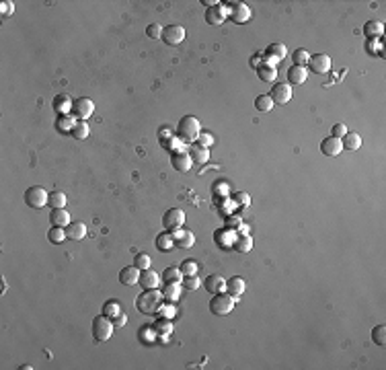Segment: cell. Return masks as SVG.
<instances>
[{"label": "cell", "instance_id": "17", "mask_svg": "<svg viewBox=\"0 0 386 370\" xmlns=\"http://www.w3.org/2000/svg\"><path fill=\"white\" fill-rule=\"evenodd\" d=\"M204 286L208 288V292L218 294V292H226V280L220 274H210L208 280L204 282Z\"/></svg>", "mask_w": 386, "mask_h": 370}, {"label": "cell", "instance_id": "1", "mask_svg": "<svg viewBox=\"0 0 386 370\" xmlns=\"http://www.w3.org/2000/svg\"><path fill=\"white\" fill-rule=\"evenodd\" d=\"M162 302H164L162 292H160L158 288H152V290H144V292L138 296L136 307H138V311L144 313V315H152V313H158V311H160Z\"/></svg>", "mask_w": 386, "mask_h": 370}, {"label": "cell", "instance_id": "22", "mask_svg": "<svg viewBox=\"0 0 386 370\" xmlns=\"http://www.w3.org/2000/svg\"><path fill=\"white\" fill-rule=\"evenodd\" d=\"M245 288H247V284H245V280L243 278H230V280H226V292L232 296V298H241L243 296V292H245Z\"/></svg>", "mask_w": 386, "mask_h": 370}, {"label": "cell", "instance_id": "12", "mask_svg": "<svg viewBox=\"0 0 386 370\" xmlns=\"http://www.w3.org/2000/svg\"><path fill=\"white\" fill-rule=\"evenodd\" d=\"M173 238H175V245L179 249H191L193 243H196V234L191 230H185V228H177L173 232Z\"/></svg>", "mask_w": 386, "mask_h": 370}, {"label": "cell", "instance_id": "11", "mask_svg": "<svg viewBox=\"0 0 386 370\" xmlns=\"http://www.w3.org/2000/svg\"><path fill=\"white\" fill-rule=\"evenodd\" d=\"M308 66L314 74H327L331 70V58L327 54H316V56H310L308 60Z\"/></svg>", "mask_w": 386, "mask_h": 370}, {"label": "cell", "instance_id": "24", "mask_svg": "<svg viewBox=\"0 0 386 370\" xmlns=\"http://www.w3.org/2000/svg\"><path fill=\"white\" fill-rule=\"evenodd\" d=\"M232 247H234V251H239V253H249L251 249H253V236L251 234H237V238H234V243H232Z\"/></svg>", "mask_w": 386, "mask_h": 370}, {"label": "cell", "instance_id": "50", "mask_svg": "<svg viewBox=\"0 0 386 370\" xmlns=\"http://www.w3.org/2000/svg\"><path fill=\"white\" fill-rule=\"evenodd\" d=\"M154 331H156V329H152V327H142V329H140V339H142V341H144V339H146V341H152V339L156 337Z\"/></svg>", "mask_w": 386, "mask_h": 370}, {"label": "cell", "instance_id": "54", "mask_svg": "<svg viewBox=\"0 0 386 370\" xmlns=\"http://www.w3.org/2000/svg\"><path fill=\"white\" fill-rule=\"evenodd\" d=\"M170 134H173V130H170V128H162L160 132H158V136H160V138H173Z\"/></svg>", "mask_w": 386, "mask_h": 370}, {"label": "cell", "instance_id": "4", "mask_svg": "<svg viewBox=\"0 0 386 370\" xmlns=\"http://www.w3.org/2000/svg\"><path fill=\"white\" fill-rule=\"evenodd\" d=\"M113 329H115L113 319L105 317V315L93 319V337H95L97 341H107V339H111Z\"/></svg>", "mask_w": 386, "mask_h": 370}, {"label": "cell", "instance_id": "8", "mask_svg": "<svg viewBox=\"0 0 386 370\" xmlns=\"http://www.w3.org/2000/svg\"><path fill=\"white\" fill-rule=\"evenodd\" d=\"M72 113H74V117H78L80 121L89 119V117L95 113V103H93L91 99H87V97H82V99L74 101V105H72Z\"/></svg>", "mask_w": 386, "mask_h": 370}, {"label": "cell", "instance_id": "15", "mask_svg": "<svg viewBox=\"0 0 386 370\" xmlns=\"http://www.w3.org/2000/svg\"><path fill=\"white\" fill-rule=\"evenodd\" d=\"M119 282L123 286H136L140 282V270L136 266H127L119 272Z\"/></svg>", "mask_w": 386, "mask_h": 370}, {"label": "cell", "instance_id": "14", "mask_svg": "<svg viewBox=\"0 0 386 370\" xmlns=\"http://www.w3.org/2000/svg\"><path fill=\"white\" fill-rule=\"evenodd\" d=\"M138 284H140L144 290L158 288V286H160V276H158L154 270H144V272H140V282H138Z\"/></svg>", "mask_w": 386, "mask_h": 370}, {"label": "cell", "instance_id": "19", "mask_svg": "<svg viewBox=\"0 0 386 370\" xmlns=\"http://www.w3.org/2000/svg\"><path fill=\"white\" fill-rule=\"evenodd\" d=\"M170 165H173L179 173H187L193 165L191 157H189V152H175L173 157H170Z\"/></svg>", "mask_w": 386, "mask_h": 370}, {"label": "cell", "instance_id": "39", "mask_svg": "<svg viewBox=\"0 0 386 370\" xmlns=\"http://www.w3.org/2000/svg\"><path fill=\"white\" fill-rule=\"evenodd\" d=\"M179 268H181L183 276H198V272H200V264L196 259H185Z\"/></svg>", "mask_w": 386, "mask_h": 370}, {"label": "cell", "instance_id": "30", "mask_svg": "<svg viewBox=\"0 0 386 370\" xmlns=\"http://www.w3.org/2000/svg\"><path fill=\"white\" fill-rule=\"evenodd\" d=\"M234 238H237V232H234L232 228H224V230H218V232H216V241H218L220 247L232 245Z\"/></svg>", "mask_w": 386, "mask_h": 370}, {"label": "cell", "instance_id": "20", "mask_svg": "<svg viewBox=\"0 0 386 370\" xmlns=\"http://www.w3.org/2000/svg\"><path fill=\"white\" fill-rule=\"evenodd\" d=\"M265 54H267L269 64H271V66H275L277 62L284 60V58L288 56V50H286L284 43H271V46L267 48V52H265Z\"/></svg>", "mask_w": 386, "mask_h": 370}, {"label": "cell", "instance_id": "49", "mask_svg": "<svg viewBox=\"0 0 386 370\" xmlns=\"http://www.w3.org/2000/svg\"><path fill=\"white\" fill-rule=\"evenodd\" d=\"M345 134H347V126L345 124H335L333 130H331V136H335V138H343Z\"/></svg>", "mask_w": 386, "mask_h": 370}, {"label": "cell", "instance_id": "51", "mask_svg": "<svg viewBox=\"0 0 386 370\" xmlns=\"http://www.w3.org/2000/svg\"><path fill=\"white\" fill-rule=\"evenodd\" d=\"M0 11H3L5 17H7V15H13V13H15V5L11 3V0H5V3L0 5Z\"/></svg>", "mask_w": 386, "mask_h": 370}, {"label": "cell", "instance_id": "26", "mask_svg": "<svg viewBox=\"0 0 386 370\" xmlns=\"http://www.w3.org/2000/svg\"><path fill=\"white\" fill-rule=\"evenodd\" d=\"M189 157L193 163H198V165H206L210 161V148H204L200 144H193L191 152H189Z\"/></svg>", "mask_w": 386, "mask_h": 370}, {"label": "cell", "instance_id": "2", "mask_svg": "<svg viewBox=\"0 0 386 370\" xmlns=\"http://www.w3.org/2000/svg\"><path fill=\"white\" fill-rule=\"evenodd\" d=\"M200 134H202V124L193 115H185L177 126V136L183 142H198Z\"/></svg>", "mask_w": 386, "mask_h": 370}, {"label": "cell", "instance_id": "33", "mask_svg": "<svg viewBox=\"0 0 386 370\" xmlns=\"http://www.w3.org/2000/svg\"><path fill=\"white\" fill-rule=\"evenodd\" d=\"M48 238L54 243V245H60V243H64L68 238V234H66V228H62V226H52L50 228V232H48Z\"/></svg>", "mask_w": 386, "mask_h": 370}, {"label": "cell", "instance_id": "34", "mask_svg": "<svg viewBox=\"0 0 386 370\" xmlns=\"http://www.w3.org/2000/svg\"><path fill=\"white\" fill-rule=\"evenodd\" d=\"M341 144H343V148H347V150H357L359 146H361V136L359 134H345L343 136V140H341Z\"/></svg>", "mask_w": 386, "mask_h": 370}, {"label": "cell", "instance_id": "31", "mask_svg": "<svg viewBox=\"0 0 386 370\" xmlns=\"http://www.w3.org/2000/svg\"><path fill=\"white\" fill-rule=\"evenodd\" d=\"M74 126H76V119H74L70 113L60 115V117H58V121H56V128L60 130V132H72Z\"/></svg>", "mask_w": 386, "mask_h": 370}, {"label": "cell", "instance_id": "53", "mask_svg": "<svg viewBox=\"0 0 386 370\" xmlns=\"http://www.w3.org/2000/svg\"><path fill=\"white\" fill-rule=\"evenodd\" d=\"M216 185H218V187L214 189V191H216V193H224V195H228V183H226V181H218Z\"/></svg>", "mask_w": 386, "mask_h": 370}, {"label": "cell", "instance_id": "45", "mask_svg": "<svg viewBox=\"0 0 386 370\" xmlns=\"http://www.w3.org/2000/svg\"><path fill=\"white\" fill-rule=\"evenodd\" d=\"M146 35H148L150 39H160V37H162V27L156 25V23H150V25L146 27Z\"/></svg>", "mask_w": 386, "mask_h": 370}, {"label": "cell", "instance_id": "36", "mask_svg": "<svg viewBox=\"0 0 386 370\" xmlns=\"http://www.w3.org/2000/svg\"><path fill=\"white\" fill-rule=\"evenodd\" d=\"M181 278H183V274H181V268H177V266H170V268H166L162 272V282H164V284H166V282H181Z\"/></svg>", "mask_w": 386, "mask_h": 370}, {"label": "cell", "instance_id": "6", "mask_svg": "<svg viewBox=\"0 0 386 370\" xmlns=\"http://www.w3.org/2000/svg\"><path fill=\"white\" fill-rule=\"evenodd\" d=\"M183 224H185V212H183L181 208H170V210L164 212V216H162V226H164L166 230L175 232L177 228H183Z\"/></svg>", "mask_w": 386, "mask_h": 370}, {"label": "cell", "instance_id": "44", "mask_svg": "<svg viewBox=\"0 0 386 370\" xmlns=\"http://www.w3.org/2000/svg\"><path fill=\"white\" fill-rule=\"evenodd\" d=\"M372 339H374V343H378V345H384V343H386V327H384V325H376V327L372 329Z\"/></svg>", "mask_w": 386, "mask_h": 370}, {"label": "cell", "instance_id": "55", "mask_svg": "<svg viewBox=\"0 0 386 370\" xmlns=\"http://www.w3.org/2000/svg\"><path fill=\"white\" fill-rule=\"evenodd\" d=\"M228 226H232V228H234V226H241V220L237 218V216H232V218L228 220Z\"/></svg>", "mask_w": 386, "mask_h": 370}, {"label": "cell", "instance_id": "23", "mask_svg": "<svg viewBox=\"0 0 386 370\" xmlns=\"http://www.w3.org/2000/svg\"><path fill=\"white\" fill-rule=\"evenodd\" d=\"M306 78H308V68L306 66H290V70H288V80L292 82V84H304L306 82Z\"/></svg>", "mask_w": 386, "mask_h": 370}, {"label": "cell", "instance_id": "9", "mask_svg": "<svg viewBox=\"0 0 386 370\" xmlns=\"http://www.w3.org/2000/svg\"><path fill=\"white\" fill-rule=\"evenodd\" d=\"M251 9H249V5H245V3H230V11H228V17L234 21L237 25H243V23H247V21L251 19Z\"/></svg>", "mask_w": 386, "mask_h": 370}, {"label": "cell", "instance_id": "28", "mask_svg": "<svg viewBox=\"0 0 386 370\" xmlns=\"http://www.w3.org/2000/svg\"><path fill=\"white\" fill-rule=\"evenodd\" d=\"M382 33H384V23H382V21H368V23L363 25V35L370 37V39L382 37Z\"/></svg>", "mask_w": 386, "mask_h": 370}, {"label": "cell", "instance_id": "5", "mask_svg": "<svg viewBox=\"0 0 386 370\" xmlns=\"http://www.w3.org/2000/svg\"><path fill=\"white\" fill-rule=\"evenodd\" d=\"M48 202H50V193L44 187L33 185L25 191V204L31 208H44V206H48Z\"/></svg>", "mask_w": 386, "mask_h": 370}, {"label": "cell", "instance_id": "42", "mask_svg": "<svg viewBox=\"0 0 386 370\" xmlns=\"http://www.w3.org/2000/svg\"><path fill=\"white\" fill-rule=\"evenodd\" d=\"M154 329H156V335H164L168 337L170 333H173V325H170V319H162L154 325Z\"/></svg>", "mask_w": 386, "mask_h": 370}, {"label": "cell", "instance_id": "25", "mask_svg": "<svg viewBox=\"0 0 386 370\" xmlns=\"http://www.w3.org/2000/svg\"><path fill=\"white\" fill-rule=\"evenodd\" d=\"M72 101H70V97L68 95H58L56 99H54V109H56V113L58 115H66L68 111H72Z\"/></svg>", "mask_w": 386, "mask_h": 370}, {"label": "cell", "instance_id": "13", "mask_svg": "<svg viewBox=\"0 0 386 370\" xmlns=\"http://www.w3.org/2000/svg\"><path fill=\"white\" fill-rule=\"evenodd\" d=\"M341 150H343L341 138L329 136V138H325L323 142H320V152L327 155V157H337V155H341Z\"/></svg>", "mask_w": 386, "mask_h": 370}, {"label": "cell", "instance_id": "35", "mask_svg": "<svg viewBox=\"0 0 386 370\" xmlns=\"http://www.w3.org/2000/svg\"><path fill=\"white\" fill-rule=\"evenodd\" d=\"M89 134H91L89 124L78 119V121H76V126H74V130H72V136H74L76 140H84V138H89Z\"/></svg>", "mask_w": 386, "mask_h": 370}, {"label": "cell", "instance_id": "52", "mask_svg": "<svg viewBox=\"0 0 386 370\" xmlns=\"http://www.w3.org/2000/svg\"><path fill=\"white\" fill-rule=\"evenodd\" d=\"M125 323H127V317H125L123 313H119V315L113 319V325H115V327H123Z\"/></svg>", "mask_w": 386, "mask_h": 370}, {"label": "cell", "instance_id": "3", "mask_svg": "<svg viewBox=\"0 0 386 370\" xmlns=\"http://www.w3.org/2000/svg\"><path fill=\"white\" fill-rule=\"evenodd\" d=\"M234 304H237V298H232L228 292H218L210 300V311L216 317H226L228 313H232Z\"/></svg>", "mask_w": 386, "mask_h": 370}, {"label": "cell", "instance_id": "48", "mask_svg": "<svg viewBox=\"0 0 386 370\" xmlns=\"http://www.w3.org/2000/svg\"><path fill=\"white\" fill-rule=\"evenodd\" d=\"M234 202H237L239 206H249L251 204V195L247 191H237V193H234Z\"/></svg>", "mask_w": 386, "mask_h": 370}, {"label": "cell", "instance_id": "46", "mask_svg": "<svg viewBox=\"0 0 386 370\" xmlns=\"http://www.w3.org/2000/svg\"><path fill=\"white\" fill-rule=\"evenodd\" d=\"M200 284H202V282H200L198 276H185V280H183V286L189 288V290H198Z\"/></svg>", "mask_w": 386, "mask_h": 370}, {"label": "cell", "instance_id": "47", "mask_svg": "<svg viewBox=\"0 0 386 370\" xmlns=\"http://www.w3.org/2000/svg\"><path fill=\"white\" fill-rule=\"evenodd\" d=\"M196 144H200V146H204V148H210L212 144H214V136L210 134V132H202L200 136H198V142Z\"/></svg>", "mask_w": 386, "mask_h": 370}, {"label": "cell", "instance_id": "41", "mask_svg": "<svg viewBox=\"0 0 386 370\" xmlns=\"http://www.w3.org/2000/svg\"><path fill=\"white\" fill-rule=\"evenodd\" d=\"M134 266H136L140 272L150 270V266H152V259H150V255H146V253H136V257H134Z\"/></svg>", "mask_w": 386, "mask_h": 370}, {"label": "cell", "instance_id": "40", "mask_svg": "<svg viewBox=\"0 0 386 370\" xmlns=\"http://www.w3.org/2000/svg\"><path fill=\"white\" fill-rule=\"evenodd\" d=\"M273 105H275V103H273V99H271L269 95H259V97L255 99V107H257L259 111H271Z\"/></svg>", "mask_w": 386, "mask_h": 370}, {"label": "cell", "instance_id": "27", "mask_svg": "<svg viewBox=\"0 0 386 370\" xmlns=\"http://www.w3.org/2000/svg\"><path fill=\"white\" fill-rule=\"evenodd\" d=\"M66 234H68V238H72V241H80V238L87 236V224L84 222H70L66 226Z\"/></svg>", "mask_w": 386, "mask_h": 370}, {"label": "cell", "instance_id": "29", "mask_svg": "<svg viewBox=\"0 0 386 370\" xmlns=\"http://www.w3.org/2000/svg\"><path fill=\"white\" fill-rule=\"evenodd\" d=\"M156 247L160 251H170L175 247V238H173V232L170 230H162L158 236H156Z\"/></svg>", "mask_w": 386, "mask_h": 370}, {"label": "cell", "instance_id": "43", "mask_svg": "<svg viewBox=\"0 0 386 370\" xmlns=\"http://www.w3.org/2000/svg\"><path fill=\"white\" fill-rule=\"evenodd\" d=\"M308 60H310V54L304 48H300V50L294 52V64L296 66H308Z\"/></svg>", "mask_w": 386, "mask_h": 370}, {"label": "cell", "instance_id": "38", "mask_svg": "<svg viewBox=\"0 0 386 370\" xmlns=\"http://www.w3.org/2000/svg\"><path fill=\"white\" fill-rule=\"evenodd\" d=\"M48 206H52V210L54 208H66V193L64 191H52Z\"/></svg>", "mask_w": 386, "mask_h": 370}, {"label": "cell", "instance_id": "32", "mask_svg": "<svg viewBox=\"0 0 386 370\" xmlns=\"http://www.w3.org/2000/svg\"><path fill=\"white\" fill-rule=\"evenodd\" d=\"M257 74H259V78L265 82H275V78H277V70H275V66H271V64L259 66L257 68Z\"/></svg>", "mask_w": 386, "mask_h": 370}, {"label": "cell", "instance_id": "37", "mask_svg": "<svg viewBox=\"0 0 386 370\" xmlns=\"http://www.w3.org/2000/svg\"><path fill=\"white\" fill-rule=\"evenodd\" d=\"M119 313H121V307H119V302H117V300L111 298V300H107V302L103 304V315H105V317L115 319Z\"/></svg>", "mask_w": 386, "mask_h": 370}, {"label": "cell", "instance_id": "10", "mask_svg": "<svg viewBox=\"0 0 386 370\" xmlns=\"http://www.w3.org/2000/svg\"><path fill=\"white\" fill-rule=\"evenodd\" d=\"M185 39V29L181 25H168L162 29V41L166 46H179Z\"/></svg>", "mask_w": 386, "mask_h": 370}, {"label": "cell", "instance_id": "21", "mask_svg": "<svg viewBox=\"0 0 386 370\" xmlns=\"http://www.w3.org/2000/svg\"><path fill=\"white\" fill-rule=\"evenodd\" d=\"M50 222L54 226H62V228H66L72 220H70V214L66 208H54L52 214H50Z\"/></svg>", "mask_w": 386, "mask_h": 370}, {"label": "cell", "instance_id": "7", "mask_svg": "<svg viewBox=\"0 0 386 370\" xmlns=\"http://www.w3.org/2000/svg\"><path fill=\"white\" fill-rule=\"evenodd\" d=\"M273 103L277 105H286L292 101V84L288 82H275V86H271V95Z\"/></svg>", "mask_w": 386, "mask_h": 370}, {"label": "cell", "instance_id": "16", "mask_svg": "<svg viewBox=\"0 0 386 370\" xmlns=\"http://www.w3.org/2000/svg\"><path fill=\"white\" fill-rule=\"evenodd\" d=\"M160 292H162L164 302L175 304V302L179 300V296H181V282H166Z\"/></svg>", "mask_w": 386, "mask_h": 370}, {"label": "cell", "instance_id": "18", "mask_svg": "<svg viewBox=\"0 0 386 370\" xmlns=\"http://www.w3.org/2000/svg\"><path fill=\"white\" fill-rule=\"evenodd\" d=\"M226 17H228V9H224L222 5L206 11V21H208L210 25H222L224 21H226Z\"/></svg>", "mask_w": 386, "mask_h": 370}]
</instances>
